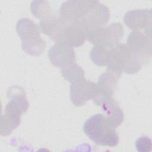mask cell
Returning a JSON list of instances; mask_svg holds the SVG:
<instances>
[{
    "label": "cell",
    "mask_w": 152,
    "mask_h": 152,
    "mask_svg": "<svg viewBox=\"0 0 152 152\" xmlns=\"http://www.w3.org/2000/svg\"><path fill=\"white\" fill-rule=\"evenodd\" d=\"M106 121L103 114L97 113L90 117L83 126L85 134L96 144L114 147L119 141V135Z\"/></svg>",
    "instance_id": "obj_1"
},
{
    "label": "cell",
    "mask_w": 152,
    "mask_h": 152,
    "mask_svg": "<svg viewBox=\"0 0 152 152\" xmlns=\"http://www.w3.org/2000/svg\"><path fill=\"white\" fill-rule=\"evenodd\" d=\"M16 31L21 40L23 50L31 56H39L45 50L46 42L40 37V27L28 18H21L16 24Z\"/></svg>",
    "instance_id": "obj_2"
},
{
    "label": "cell",
    "mask_w": 152,
    "mask_h": 152,
    "mask_svg": "<svg viewBox=\"0 0 152 152\" xmlns=\"http://www.w3.org/2000/svg\"><path fill=\"white\" fill-rule=\"evenodd\" d=\"M143 66L141 61L125 44L118 43L113 46L107 69L122 74L138 72Z\"/></svg>",
    "instance_id": "obj_3"
},
{
    "label": "cell",
    "mask_w": 152,
    "mask_h": 152,
    "mask_svg": "<svg viewBox=\"0 0 152 152\" xmlns=\"http://www.w3.org/2000/svg\"><path fill=\"white\" fill-rule=\"evenodd\" d=\"M124 34V28L121 23H113L107 26L87 30L86 39L94 46H115L119 43Z\"/></svg>",
    "instance_id": "obj_4"
},
{
    "label": "cell",
    "mask_w": 152,
    "mask_h": 152,
    "mask_svg": "<svg viewBox=\"0 0 152 152\" xmlns=\"http://www.w3.org/2000/svg\"><path fill=\"white\" fill-rule=\"evenodd\" d=\"M110 18L109 8L98 1H87L78 22L85 31L87 30L103 26Z\"/></svg>",
    "instance_id": "obj_5"
},
{
    "label": "cell",
    "mask_w": 152,
    "mask_h": 152,
    "mask_svg": "<svg viewBox=\"0 0 152 152\" xmlns=\"http://www.w3.org/2000/svg\"><path fill=\"white\" fill-rule=\"evenodd\" d=\"M121 74L120 72L106 69V71L100 75L98 83H96L97 92L92 99L96 105L100 106L104 101L113 97L116 83Z\"/></svg>",
    "instance_id": "obj_6"
},
{
    "label": "cell",
    "mask_w": 152,
    "mask_h": 152,
    "mask_svg": "<svg viewBox=\"0 0 152 152\" xmlns=\"http://www.w3.org/2000/svg\"><path fill=\"white\" fill-rule=\"evenodd\" d=\"M126 46L139 59L143 65L147 64L151 57V41L150 37L140 31H133L128 36Z\"/></svg>",
    "instance_id": "obj_7"
},
{
    "label": "cell",
    "mask_w": 152,
    "mask_h": 152,
    "mask_svg": "<svg viewBox=\"0 0 152 152\" xmlns=\"http://www.w3.org/2000/svg\"><path fill=\"white\" fill-rule=\"evenodd\" d=\"M70 99L75 106H81L93 99L97 92V84L85 78L71 83Z\"/></svg>",
    "instance_id": "obj_8"
},
{
    "label": "cell",
    "mask_w": 152,
    "mask_h": 152,
    "mask_svg": "<svg viewBox=\"0 0 152 152\" xmlns=\"http://www.w3.org/2000/svg\"><path fill=\"white\" fill-rule=\"evenodd\" d=\"M7 96L8 102L5 107V113L21 117L27 112L29 103L24 90L18 86H12L8 90Z\"/></svg>",
    "instance_id": "obj_9"
},
{
    "label": "cell",
    "mask_w": 152,
    "mask_h": 152,
    "mask_svg": "<svg viewBox=\"0 0 152 152\" xmlns=\"http://www.w3.org/2000/svg\"><path fill=\"white\" fill-rule=\"evenodd\" d=\"M48 56L51 64L56 68L75 62V53L73 48L62 43H56L49 50Z\"/></svg>",
    "instance_id": "obj_10"
},
{
    "label": "cell",
    "mask_w": 152,
    "mask_h": 152,
    "mask_svg": "<svg viewBox=\"0 0 152 152\" xmlns=\"http://www.w3.org/2000/svg\"><path fill=\"white\" fill-rule=\"evenodd\" d=\"M124 21L131 30L139 31L144 29L145 32L151 30V11L148 9H140L128 11L124 15Z\"/></svg>",
    "instance_id": "obj_11"
},
{
    "label": "cell",
    "mask_w": 152,
    "mask_h": 152,
    "mask_svg": "<svg viewBox=\"0 0 152 152\" xmlns=\"http://www.w3.org/2000/svg\"><path fill=\"white\" fill-rule=\"evenodd\" d=\"M100 106L104 116L112 127L116 128L124 122V112L113 97L104 101Z\"/></svg>",
    "instance_id": "obj_12"
},
{
    "label": "cell",
    "mask_w": 152,
    "mask_h": 152,
    "mask_svg": "<svg viewBox=\"0 0 152 152\" xmlns=\"http://www.w3.org/2000/svg\"><path fill=\"white\" fill-rule=\"evenodd\" d=\"M113 46H94L90 52V57L93 62L99 66H107L109 63Z\"/></svg>",
    "instance_id": "obj_13"
},
{
    "label": "cell",
    "mask_w": 152,
    "mask_h": 152,
    "mask_svg": "<svg viewBox=\"0 0 152 152\" xmlns=\"http://www.w3.org/2000/svg\"><path fill=\"white\" fill-rule=\"evenodd\" d=\"M60 71L64 78L71 83L84 78V70L75 62L63 66L60 68Z\"/></svg>",
    "instance_id": "obj_14"
},
{
    "label": "cell",
    "mask_w": 152,
    "mask_h": 152,
    "mask_svg": "<svg viewBox=\"0 0 152 152\" xmlns=\"http://www.w3.org/2000/svg\"><path fill=\"white\" fill-rule=\"evenodd\" d=\"M31 12L35 17L43 20L54 15L49 2L46 1H34L31 4Z\"/></svg>",
    "instance_id": "obj_15"
},
{
    "label": "cell",
    "mask_w": 152,
    "mask_h": 152,
    "mask_svg": "<svg viewBox=\"0 0 152 152\" xmlns=\"http://www.w3.org/2000/svg\"><path fill=\"white\" fill-rule=\"evenodd\" d=\"M21 117L3 114L1 118V135L7 136L10 135L20 124Z\"/></svg>",
    "instance_id": "obj_16"
},
{
    "label": "cell",
    "mask_w": 152,
    "mask_h": 152,
    "mask_svg": "<svg viewBox=\"0 0 152 152\" xmlns=\"http://www.w3.org/2000/svg\"><path fill=\"white\" fill-rule=\"evenodd\" d=\"M135 146L137 150L140 152H150L152 147L151 140L147 136L140 137L136 140Z\"/></svg>",
    "instance_id": "obj_17"
}]
</instances>
